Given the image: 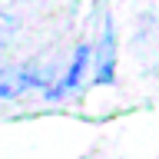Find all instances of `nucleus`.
I'll return each instance as SVG.
<instances>
[{
	"instance_id": "nucleus-3",
	"label": "nucleus",
	"mask_w": 159,
	"mask_h": 159,
	"mask_svg": "<svg viewBox=\"0 0 159 159\" xmlns=\"http://www.w3.org/2000/svg\"><path fill=\"white\" fill-rule=\"evenodd\" d=\"M89 53H93L89 43H80V47H76V53H73V60H70L66 73H63V80H60L57 86L47 89L50 99H60V96H66V93H73V89L80 86V80H83V73H86V63H89Z\"/></svg>"
},
{
	"instance_id": "nucleus-4",
	"label": "nucleus",
	"mask_w": 159,
	"mask_h": 159,
	"mask_svg": "<svg viewBox=\"0 0 159 159\" xmlns=\"http://www.w3.org/2000/svg\"><path fill=\"white\" fill-rule=\"evenodd\" d=\"M17 27H20L17 13H10V10H0V47H3V43H7L13 33H17Z\"/></svg>"
},
{
	"instance_id": "nucleus-1",
	"label": "nucleus",
	"mask_w": 159,
	"mask_h": 159,
	"mask_svg": "<svg viewBox=\"0 0 159 159\" xmlns=\"http://www.w3.org/2000/svg\"><path fill=\"white\" fill-rule=\"evenodd\" d=\"M96 83H113V73H116V30H113V20H103L99 27V43H96Z\"/></svg>"
},
{
	"instance_id": "nucleus-2",
	"label": "nucleus",
	"mask_w": 159,
	"mask_h": 159,
	"mask_svg": "<svg viewBox=\"0 0 159 159\" xmlns=\"http://www.w3.org/2000/svg\"><path fill=\"white\" fill-rule=\"evenodd\" d=\"M33 86H43V76H40L37 66H7V70H0V99H17Z\"/></svg>"
}]
</instances>
